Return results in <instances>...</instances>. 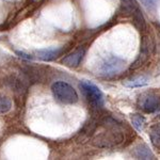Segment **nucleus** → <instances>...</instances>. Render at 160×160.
Listing matches in <instances>:
<instances>
[{
	"mask_svg": "<svg viewBox=\"0 0 160 160\" xmlns=\"http://www.w3.org/2000/svg\"><path fill=\"white\" fill-rule=\"evenodd\" d=\"M143 2V4L148 9H155L158 4L159 0H141Z\"/></svg>",
	"mask_w": 160,
	"mask_h": 160,
	"instance_id": "obj_14",
	"label": "nucleus"
},
{
	"mask_svg": "<svg viewBox=\"0 0 160 160\" xmlns=\"http://www.w3.org/2000/svg\"><path fill=\"white\" fill-rule=\"evenodd\" d=\"M51 92H52L55 98L62 104L71 105L78 102V94L76 90L71 84L64 81H57L51 86Z\"/></svg>",
	"mask_w": 160,
	"mask_h": 160,
	"instance_id": "obj_2",
	"label": "nucleus"
},
{
	"mask_svg": "<svg viewBox=\"0 0 160 160\" xmlns=\"http://www.w3.org/2000/svg\"><path fill=\"white\" fill-rule=\"evenodd\" d=\"M149 138L155 148L160 151V123L154 124L149 128Z\"/></svg>",
	"mask_w": 160,
	"mask_h": 160,
	"instance_id": "obj_8",
	"label": "nucleus"
},
{
	"mask_svg": "<svg viewBox=\"0 0 160 160\" xmlns=\"http://www.w3.org/2000/svg\"><path fill=\"white\" fill-rule=\"evenodd\" d=\"M61 52V49H43L38 51V58L43 61H51L57 58Z\"/></svg>",
	"mask_w": 160,
	"mask_h": 160,
	"instance_id": "obj_10",
	"label": "nucleus"
},
{
	"mask_svg": "<svg viewBox=\"0 0 160 160\" xmlns=\"http://www.w3.org/2000/svg\"><path fill=\"white\" fill-rule=\"evenodd\" d=\"M84 53H86V50L83 48H80V49H77L71 55L66 56L62 60V62H63V64H65L66 66H69V68H77L80 64V62H81L82 58H83Z\"/></svg>",
	"mask_w": 160,
	"mask_h": 160,
	"instance_id": "obj_6",
	"label": "nucleus"
},
{
	"mask_svg": "<svg viewBox=\"0 0 160 160\" xmlns=\"http://www.w3.org/2000/svg\"><path fill=\"white\" fill-rule=\"evenodd\" d=\"M149 82V79L146 76H136L132 77L130 79H127L126 81H124V86L128 88H140L146 86Z\"/></svg>",
	"mask_w": 160,
	"mask_h": 160,
	"instance_id": "obj_7",
	"label": "nucleus"
},
{
	"mask_svg": "<svg viewBox=\"0 0 160 160\" xmlns=\"http://www.w3.org/2000/svg\"><path fill=\"white\" fill-rule=\"evenodd\" d=\"M139 106L145 113H155L160 110V94L156 92H146L139 99Z\"/></svg>",
	"mask_w": 160,
	"mask_h": 160,
	"instance_id": "obj_4",
	"label": "nucleus"
},
{
	"mask_svg": "<svg viewBox=\"0 0 160 160\" xmlns=\"http://www.w3.org/2000/svg\"><path fill=\"white\" fill-rule=\"evenodd\" d=\"M133 156L137 159H154V155L149 151V148L144 144L137 146L133 151Z\"/></svg>",
	"mask_w": 160,
	"mask_h": 160,
	"instance_id": "obj_9",
	"label": "nucleus"
},
{
	"mask_svg": "<svg viewBox=\"0 0 160 160\" xmlns=\"http://www.w3.org/2000/svg\"><path fill=\"white\" fill-rule=\"evenodd\" d=\"M121 3H122V8H123L124 12L131 15V16H132L138 10H140L135 0H121Z\"/></svg>",
	"mask_w": 160,
	"mask_h": 160,
	"instance_id": "obj_11",
	"label": "nucleus"
},
{
	"mask_svg": "<svg viewBox=\"0 0 160 160\" xmlns=\"http://www.w3.org/2000/svg\"><path fill=\"white\" fill-rule=\"evenodd\" d=\"M17 55H19V57H22V58H25V59H28V60H31V59H33L32 56L30 55H26L25 52H20V51H17Z\"/></svg>",
	"mask_w": 160,
	"mask_h": 160,
	"instance_id": "obj_15",
	"label": "nucleus"
},
{
	"mask_svg": "<svg viewBox=\"0 0 160 160\" xmlns=\"http://www.w3.org/2000/svg\"><path fill=\"white\" fill-rule=\"evenodd\" d=\"M124 62L122 59L118 57H111L107 59L100 66V74L105 77H112L120 73L124 68Z\"/></svg>",
	"mask_w": 160,
	"mask_h": 160,
	"instance_id": "obj_5",
	"label": "nucleus"
},
{
	"mask_svg": "<svg viewBox=\"0 0 160 160\" xmlns=\"http://www.w3.org/2000/svg\"><path fill=\"white\" fill-rule=\"evenodd\" d=\"M131 122H132V125L135 126V128L137 130L142 131L145 127V118L142 117L141 114H132L131 115Z\"/></svg>",
	"mask_w": 160,
	"mask_h": 160,
	"instance_id": "obj_12",
	"label": "nucleus"
},
{
	"mask_svg": "<svg viewBox=\"0 0 160 160\" xmlns=\"http://www.w3.org/2000/svg\"><path fill=\"white\" fill-rule=\"evenodd\" d=\"M79 87L81 89L82 93H83L84 97H86L88 104L91 106L93 109L99 110L104 107V95L99 90V88H97L95 84H93L92 82L89 81H81Z\"/></svg>",
	"mask_w": 160,
	"mask_h": 160,
	"instance_id": "obj_3",
	"label": "nucleus"
},
{
	"mask_svg": "<svg viewBox=\"0 0 160 160\" xmlns=\"http://www.w3.org/2000/svg\"><path fill=\"white\" fill-rule=\"evenodd\" d=\"M12 109V102L9 97L0 94V114L8 113Z\"/></svg>",
	"mask_w": 160,
	"mask_h": 160,
	"instance_id": "obj_13",
	"label": "nucleus"
},
{
	"mask_svg": "<svg viewBox=\"0 0 160 160\" xmlns=\"http://www.w3.org/2000/svg\"><path fill=\"white\" fill-rule=\"evenodd\" d=\"M104 130L97 133L93 139V144L98 148H112L118 145L125 139V133L121 124L111 117H106L99 121Z\"/></svg>",
	"mask_w": 160,
	"mask_h": 160,
	"instance_id": "obj_1",
	"label": "nucleus"
}]
</instances>
